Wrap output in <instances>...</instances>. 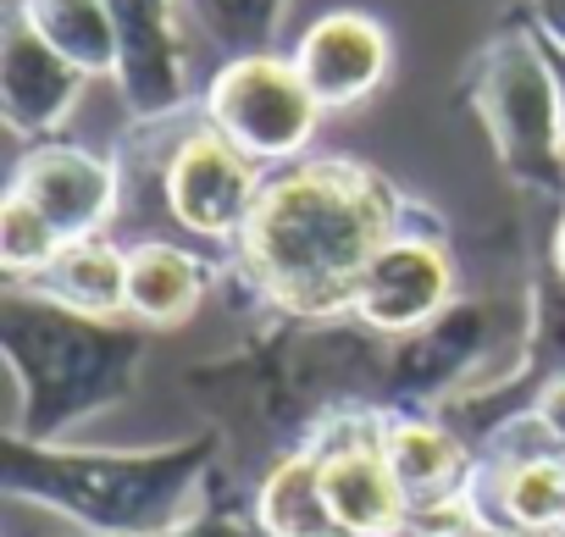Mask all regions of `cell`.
Returning a JSON list of instances; mask_svg holds the SVG:
<instances>
[{
    "instance_id": "1",
    "label": "cell",
    "mask_w": 565,
    "mask_h": 537,
    "mask_svg": "<svg viewBox=\"0 0 565 537\" xmlns=\"http://www.w3.org/2000/svg\"><path fill=\"white\" fill-rule=\"evenodd\" d=\"M405 227L399 189L344 155L295 161L266 178L255 216L238 238V260L260 300L289 316H339L355 311V289L377 249Z\"/></svg>"
},
{
    "instance_id": "2",
    "label": "cell",
    "mask_w": 565,
    "mask_h": 537,
    "mask_svg": "<svg viewBox=\"0 0 565 537\" xmlns=\"http://www.w3.org/2000/svg\"><path fill=\"white\" fill-rule=\"evenodd\" d=\"M145 339L117 316H84L40 289H7L0 300V361H7V438L56 443L84 416L117 405L139 377Z\"/></svg>"
},
{
    "instance_id": "3",
    "label": "cell",
    "mask_w": 565,
    "mask_h": 537,
    "mask_svg": "<svg viewBox=\"0 0 565 537\" xmlns=\"http://www.w3.org/2000/svg\"><path fill=\"white\" fill-rule=\"evenodd\" d=\"M211 460H216L211 438L167 443L145 454H111V449L84 454V449L0 432L7 493L78 520L89 537H139V531L178 526L183 515L200 509Z\"/></svg>"
},
{
    "instance_id": "4",
    "label": "cell",
    "mask_w": 565,
    "mask_h": 537,
    "mask_svg": "<svg viewBox=\"0 0 565 537\" xmlns=\"http://www.w3.org/2000/svg\"><path fill=\"white\" fill-rule=\"evenodd\" d=\"M471 106L499 167L521 189L565 200V89L548 45L521 29L499 34L477 62Z\"/></svg>"
},
{
    "instance_id": "5",
    "label": "cell",
    "mask_w": 565,
    "mask_h": 537,
    "mask_svg": "<svg viewBox=\"0 0 565 537\" xmlns=\"http://www.w3.org/2000/svg\"><path fill=\"white\" fill-rule=\"evenodd\" d=\"M322 106L306 89L295 56L249 51L222 62V73L205 84V128L233 139L249 161H300L317 139Z\"/></svg>"
},
{
    "instance_id": "6",
    "label": "cell",
    "mask_w": 565,
    "mask_h": 537,
    "mask_svg": "<svg viewBox=\"0 0 565 537\" xmlns=\"http://www.w3.org/2000/svg\"><path fill=\"white\" fill-rule=\"evenodd\" d=\"M377 427L383 416L355 410V416H333L311 438L317 465H322V493L344 537H411L416 526V504L399 487Z\"/></svg>"
},
{
    "instance_id": "7",
    "label": "cell",
    "mask_w": 565,
    "mask_h": 537,
    "mask_svg": "<svg viewBox=\"0 0 565 537\" xmlns=\"http://www.w3.org/2000/svg\"><path fill=\"white\" fill-rule=\"evenodd\" d=\"M161 189H167V211L178 216V227H189L194 238L238 244L266 189V172L216 128H194L167 155Z\"/></svg>"
},
{
    "instance_id": "8",
    "label": "cell",
    "mask_w": 565,
    "mask_h": 537,
    "mask_svg": "<svg viewBox=\"0 0 565 537\" xmlns=\"http://www.w3.org/2000/svg\"><path fill=\"white\" fill-rule=\"evenodd\" d=\"M117 23V89L139 122H161L189 106V0H106Z\"/></svg>"
},
{
    "instance_id": "9",
    "label": "cell",
    "mask_w": 565,
    "mask_h": 537,
    "mask_svg": "<svg viewBox=\"0 0 565 537\" xmlns=\"http://www.w3.org/2000/svg\"><path fill=\"white\" fill-rule=\"evenodd\" d=\"M455 300V260L444 249L438 233H422V227H399L377 260L366 266V278L355 289V316L372 327V333H422L427 322H438Z\"/></svg>"
},
{
    "instance_id": "10",
    "label": "cell",
    "mask_w": 565,
    "mask_h": 537,
    "mask_svg": "<svg viewBox=\"0 0 565 537\" xmlns=\"http://www.w3.org/2000/svg\"><path fill=\"white\" fill-rule=\"evenodd\" d=\"M388 62H394L388 29L355 7L322 12L295 45V67L322 111H350V106L372 100L388 78Z\"/></svg>"
},
{
    "instance_id": "11",
    "label": "cell",
    "mask_w": 565,
    "mask_h": 537,
    "mask_svg": "<svg viewBox=\"0 0 565 537\" xmlns=\"http://www.w3.org/2000/svg\"><path fill=\"white\" fill-rule=\"evenodd\" d=\"M12 194H23L67 244L100 238L117 216V167L78 144H34L12 172Z\"/></svg>"
},
{
    "instance_id": "12",
    "label": "cell",
    "mask_w": 565,
    "mask_h": 537,
    "mask_svg": "<svg viewBox=\"0 0 565 537\" xmlns=\"http://www.w3.org/2000/svg\"><path fill=\"white\" fill-rule=\"evenodd\" d=\"M84 84L89 78L56 45H45L18 12L7 18V34H0V117L12 133L23 139L56 133L84 100Z\"/></svg>"
},
{
    "instance_id": "13",
    "label": "cell",
    "mask_w": 565,
    "mask_h": 537,
    "mask_svg": "<svg viewBox=\"0 0 565 537\" xmlns=\"http://www.w3.org/2000/svg\"><path fill=\"white\" fill-rule=\"evenodd\" d=\"M211 266L183 244H134L128 249V316L145 327H178L205 305Z\"/></svg>"
},
{
    "instance_id": "14",
    "label": "cell",
    "mask_w": 565,
    "mask_h": 537,
    "mask_svg": "<svg viewBox=\"0 0 565 537\" xmlns=\"http://www.w3.org/2000/svg\"><path fill=\"white\" fill-rule=\"evenodd\" d=\"M29 289H40L45 300H56L67 311H84V316H128V249H117L106 233L78 238Z\"/></svg>"
},
{
    "instance_id": "15",
    "label": "cell",
    "mask_w": 565,
    "mask_h": 537,
    "mask_svg": "<svg viewBox=\"0 0 565 537\" xmlns=\"http://www.w3.org/2000/svg\"><path fill=\"white\" fill-rule=\"evenodd\" d=\"M18 18L84 78H117V23L106 0H18Z\"/></svg>"
},
{
    "instance_id": "16",
    "label": "cell",
    "mask_w": 565,
    "mask_h": 537,
    "mask_svg": "<svg viewBox=\"0 0 565 537\" xmlns=\"http://www.w3.org/2000/svg\"><path fill=\"white\" fill-rule=\"evenodd\" d=\"M255 520L266 537H344L328 509L322 465H317L311 443L271 465V476L260 482V498H255Z\"/></svg>"
},
{
    "instance_id": "17",
    "label": "cell",
    "mask_w": 565,
    "mask_h": 537,
    "mask_svg": "<svg viewBox=\"0 0 565 537\" xmlns=\"http://www.w3.org/2000/svg\"><path fill=\"white\" fill-rule=\"evenodd\" d=\"M67 249V238L23 200L7 189V200H0V272H7L18 289L40 283L51 272V260Z\"/></svg>"
},
{
    "instance_id": "18",
    "label": "cell",
    "mask_w": 565,
    "mask_h": 537,
    "mask_svg": "<svg viewBox=\"0 0 565 537\" xmlns=\"http://www.w3.org/2000/svg\"><path fill=\"white\" fill-rule=\"evenodd\" d=\"M189 12L200 18V29L211 40H222L227 51L249 56V51H266L289 0H189Z\"/></svg>"
},
{
    "instance_id": "19",
    "label": "cell",
    "mask_w": 565,
    "mask_h": 537,
    "mask_svg": "<svg viewBox=\"0 0 565 537\" xmlns=\"http://www.w3.org/2000/svg\"><path fill=\"white\" fill-rule=\"evenodd\" d=\"M139 537H266L255 515H238V509H194L183 515L178 526H161V531H139Z\"/></svg>"
},
{
    "instance_id": "20",
    "label": "cell",
    "mask_w": 565,
    "mask_h": 537,
    "mask_svg": "<svg viewBox=\"0 0 565 537\" xmlns=\"http://www.w3.org/2000/svg\"><path fill=\"white\" fill-rule=\"evenodd\" d=\"M526 12H532V29L537 40L565 62V0H526Z\"/></svg>"
},
{
    "instance_id": "21",
    "label": "cell",
    "mask_w": 565,
    "mask_h": 537,
    "mask_svg": "<svg viewBox=\"0 0 565 537\" xmlns=\"http://www.w3.org/2000/svg\"><path fill=\"white\" fill-rule=\"evenodd\" d=\"M532 410H537V421L554 432V443L565 449V372H554L543 388H537V399H532Z\"/></svg>"
},
{
    "instance_id": "22",
    "label": "cell",
    "mask_w": 565,
    "mask_h": 537,
    "mask_svg": "<svg viewBox=\"0 0 565 537\" xmlns=\"http://www.w3.org/2000/svg\"><path fill=\"white\" fill-rule=\"evenodd\" d=\"M455 537H559V531H526V526H488V520H466Z\"/></svg>"
},
{
    "instance_id": "23",
    "label": "cell",
    "mask_w": 565,
    "mask_h": 537,
    "mask_svg": "<svg viewBox=\"0 0 565 537\" xmlns=\"http://www.w3.org/2000/svg\"><path fill=\"white\" fill-rule=\"evenodd\" d=\"M554 266H559V278H565V211H559V227H554Z\"/></svg>"
},
{
    "instance_id": "24",
    "label": "cell",
    "mask_w": 565,
    "mask_h": 537,
    "mask_svg": "<svg viewBox=\"0 0 565 537\" xmlns=\"http://www.w3.org/2000/svg\"><path fill=\"white\" fill-rule=\"evenodd\" d=\"M554 531H559V537H565V504H559V526H554Z\"/></svg>"
},
{
    "instance_id": "25",
    "label": "cell",
    "mask_w": 565,
    "mask_h": 537,
    "mask_svg": "<svg viewBox=\"0 0 565 537\" xmlns=\"http://www.w3.org/2000/svg\"><path fill=\"white\" fill-rule=\"evenodd\" d=\"M559 67H565V62H559ZM559 89H565V73H559Z\"/></svg>"
}]
</instances>
